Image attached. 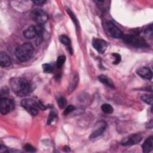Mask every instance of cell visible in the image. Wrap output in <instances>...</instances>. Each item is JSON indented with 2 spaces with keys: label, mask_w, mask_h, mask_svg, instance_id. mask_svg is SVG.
I'll return each instance as SVG.
<instances>
[{
  "label": "cell",
  "mask_w": 153,
  "mask_h": 153,
  "mask_svg": "<svg viewBox=\"0 0 153 153\" xmlns=\"http://www.w3.org/2000/svg\"><path fill=\"white\" fill-rule=\"evenodd\" d=\"M10 84L13 92L19 97L29 94L32 90L30 82L24 78H12L10 81Z\"/></svg>",
  "instance_id": "1"
},
{
  "label": "cell",
  "mask_w": 153,
  "mask_h": 153,
  "mask_svg": "<svg viewBox=\"0 0 153 153\" xmlns=\"http://www.w3.org/2000/svg\"><path fill=\"white\" fill-rule=\"evenodd\" d=\"M34 48L33 45L29 42H25L17 48L16 50V56L19 60L25 62L31 57Z\"/></svg>",
  "instance_id": "2"
},
{
  "label": "cell",
  "mask_w": 153,
  "mask_h": 153,
  "mask_svg": "<svg viewBox=\"0 0 153 153\" xmlns=\"http://www.w3.org/2000/svg\"><path fill=\"white\" fill-rule=\"evenodd\" d=\"M124 42L136 48H143L148 47L146 41L139 36L136 35L127 34L122 36Z\"/></svg>",
  "instance_id": "3"
},
{
  "label": "cell",
  "mask_w": 153,
  "mask_h": 153,
  "mask_svg": "<svg viewBox=\"0 0 153 153\" xmlns=\"http://www.w3.org/2000/svg\"><path fill=\"white\" fill-rule=\"evenodd\" d=\"M21 106L32 115H36L40 109L39 101L36 102L32 99H24L21 102Z\"/></svg>",
  "instance_id": "4"
},
{
  "label": "cell",
  "mask_w": 153,
  "mask_h": 153,
  "mask_svg": "<svg viewBox=\"0 0 153 153\" xmlns=\"http://www.w3.org/2000/svg\"><path fill=\"white\" fill-rule=\"evenodd\" d=\"M103 28L106 33L114 38H121L123 35L122 31L111 22H105L103 23Z\"/></svg>",
  "instance_id": "5"
},
{
  "label": "cell",
  "mask_w": 153,
  "mask_h": 153,
  "mask_svg": "<svg viewBox=\"0 0 153 153\" xmlns=\"http://www.w3.org/2000/svg\"><path fill=\"white\" fill-rule=\"evenodd\" d=\"M30 16L33 20L39 25L44 24L47 22L48 19L47 14L41 9L33 10L31 12Z\"/></svg>",
  "instance_id": "6"
},
{
  "label": "cell",
  "mask_w": 153,
  "mask_h": 153,
  "mask_svg": "<svg viewBox=\"0 0 153 153\" xmlns=\"http://www.w3.org/2000/svg\"><path fill=\"white\" fill-rule=\"evenodd\" d=\"M14 103L11 99L4 97L0 100V111L2 115H5L11 111L14 108Z\"/></svg>",
  "instance_id": "7"
},
{
  "label": "cell",
  "mask_w": 153,
  "mask_h": 153,
  "mask_svg": "<svg viewBox=\"0 0 153 153\" xmlns=\"http://www.w3.org/2000/svg\"><path fill=\"white\" fill-rule=\"evenodd\" d=\"M142 139V136L139 133L131 134L121 141V145L123 146H131L139 143Z\"/></svg>",
  "instance_id": "8"
},
{
  "label": "cell",
  "mask_w": 153,
  "mask_h": 153,
  "mask_svg": "<svg viewBox=\"0 0 153 153\" xmlns=\"http://www.w3.org/2000/svg\"><path fill=\"white\" fill-rule=\"evenodd\" d=\"M93 47L99 53H103L108 47V43L103 39L99 38H93L92 40Z\"/></svg>",
  "instance_id": "9"
},
{
  "label": "cell",
  "mask_w": 153,
  "mask_h": 153,
  "mask_svg": "<svg viewBox=\"0 0 153 153\" xmlns=\"http://www.w3.org/2000/svg\"><path fill=\"white\" fill-rule=\"evenodd\" d=\"M98 125L96 126V128L90 135V139H94L100 136L105 130L107 124L104 121L98 122Z\"/></svg>",
  "instance_id": "10"
},
{
  "label": "cell",
  "mask_w": 153,
  "mask_h": 153,
  "mask_svg": "<svg viewBox=\"0 0 153 153\" xmlns=\"http://www.w3.org/2000/svg\"><path fill=\"white\" fill-rule=\"evenodd\" d=\"M136 73L141 78L146 79H151L152 78L151 70L147 67H141L136 70Z\"/></svg>",
  "instance_id": "11"
},
{
  "label": "cell",
  "mask_w": 153,
  "mask_h": 153,
  "mask_svg": "<svg viewBox=\"0 0 153 153\" xmlns=\"http://www.w3.org/2000/svg\"><path fill=\"white\" fill-rule=\"evenodd\" d=\"M37 27L30 26L23 32V36L27 39H32L37 35Z\"/></svg>",
  "instance_id": "12"
},
{
  "label": "cell",
  "mask_w": 153,
  "mask_h": 153,
  "mask_svg": "<svg viewBox=\"0 0 153 153\" xmlns=\"http://www.w3.org/2000/svg\"><path fill=\"white\" fill-rule=\"evenodd\" d=\"M142 151L145 153L149 152L153 148V137L152 136L148 137L142 145Z\"/></svg>",
  "instance_id": "13"
},
{
  "label": "cell",
  "mask_w": 153,
  "mask_h": 153,
  "mask_svg": "<svg viewBox=\"0 0 153 153\" xmlns=\"http://www.w3.org/2000/svg\"><path fill=\"white\" fill-rule=\"evenodd\" d=\"M11 63V60L7 54L1 52L0 54V65L2 68L9 66Z\"/></svg>",
  "instance_id": "14"
},
{
  "label": "cell",
  "mask_w": 153,
  "mask_h": 153,
  "mask_svg": "<svg viewBox=\"0 0 153 153\" xmlns=\"http://www.w3.org/2000/svg\"><path fill=\"white\" fill-rule=\"evenodd\" d=\"M98 79L100 82H102L103 85H106V87H108L112 88H114L115 87V85L112 80L111 78H109L108 76L103 74L100 75L98 76Z\"/></svg>",
  "instance_id": "15"
},
{
  "label": "cell",
  "mask_w": 153,
  "mask_h": 153,
  "mask_svg": "<svg viewBox=\"0 0 153 153\" xmlns=\"http://www.w3.org/2000/svg\"><path fill=\"white\" fill-rule=\"evenodd\" d=\"M59 41L62 44L66 45L68 48L71 47V40L68 36H66L65 35H60L59 36Z\"/></svg>",
  "instance_id": "16"
},
{
  "label": "cell",
  "mask_w": 153,
  "mask_h": 153,
  "mask_svg": "<svg viewBox=\"0 0 153 153\" xmlns=\"http://www.w3.org/2000/svg\"><path fill=\"white\" fill-rule=\"evenodd\" d=\"M101 109L104 113L107 114H111L114 111V109L112 106L108 103H103L101 106Z\"/></svg>",
  "instance_id": "17"
},
{
  "label": "cell",
  "mask_w": 153,
  "mask_h": 153,
  "mask_svg": "<svg viewBox=\"0 0 153 153\" xmlns=\"http://www.w3.org/2000/svg\"><path fill=\"white\" fill-rule=\"evenodd\" d=\"M66 12H67L68 14H69V17H71V20L73 21V22H74V25H75L77 29H78V28H79V23H78V20H77L76 17H75V14H74L73 13V12H72V11H71L70 9H69V8H66Z\"/></svg>",
  "instance_id": "18"
},
{
  "label": "cell",
  "mask_w": 153,
  "mask_h": 153,
  "mask_svg": "<svg viewBox=\"0 0 153 153\" xmlns=\"http://www.w3.org/2000/svg\"><path fill=\"white\" fill-rule=\"evenodd\" d=\"M141 99L146 103L151 105L152 103V95L149 94H145L141 96Z\"/></svg>",
  "instance_id": "19"
},
{
  "label": "cell",
  "mask_w": 153,
  "mask_h": 153,
  "mask_svg": "<svg viewBox=\"0 0 153 153\" xmlns=\"http://www.w3.org/2000/svg\"><path fill=\"white\" fill-rule=\"evenodd\" d=\"M66 60V57L65 56H60L58 57L56 61V66L57 68H60L65 63Z\"/></svg>",
  "instance_id": "20"
},
{
  "label": "cell",
  "mask_w": 153,
  "mask_h": 153,
  "mask_svg": "<svg viewBox=\"0 0 153 153\" xmlns=\"http://www.w3.org/2000/svg\"><path fill=\"white\" fill-rule=\"evenodd\" d=\"M57 103H58L59 107L60 109H63L66 106V103H67V101H66V100L65 97H60L57 100Z\"/></svg>",
  "instance_id": "21"
},
{
  "label": "cell",
  "mask_w": 153,
  "mask_h": 153,
  "mask_svg": "<svg viewBox=\"0 0 153 153\" xmlns=\"http://www.w3.org/2000/svg\"><path fill=\"white\" fill-rule=\"evenodd\" d=\"M42 69L45 73H51L53 70V67L48 63L42 65Z\"/></svg>",
  "instance_id": "22"
},
{
  "label": "cell",
  "mask_w": 153,
  "mask_h": 153,
  "mask_svg": "<svg viewBox=\"0 0 153 153\" xmlns=\"http://www.w3.org/2000/svg\"><path fill=\"white\" fill-rule=\"evenodd\" d=\"M56 117V114L54 111H51L47 118V124L50 125Z\"/></svg>",
  "instance_id": "23"
},
{
  "label": "cell",
  "mask_w": 153,
  "mask_h": 153,
  "mask_svg": "<svg viewBox=\"0 0 153 153\" xmlns=\"http://www.w3.org/2000/svg\"><path fill=\"white\" fill-rule=\"evenodd\" d=\"M75 106H74V105H70L68 106L65 108L63 114H64V115H67L69 114L70 113H71L72 112H73V111L75 110Z\"/></svg>",
  "instance_id": "24"
},
{
  "label": "cell",
  "mask_w": 153,
  "mask_h": 153,
  "mask_svg": "<svg viewBox=\"0 0 153 153\" xmlns=\"http://www.w3.org/2000/svg\"><path fill=\"white\" fill-rule=\"evenodd\" d=\"M112 56L114 57L115 60L113 62V64L114 65H117L120 62H121V56L118 54V53H112Z\"/></svg>",
  "instance_id": "25"
},
{
  "label": "cell",
  "mask_w": 153,
  "mask_h": 153,
  "mask_svg": "<svg viewBox=\"0 0 153 153\" xmlns=\"http://www.w3.org/2000/svg\"><path fill=\"white\" fill-rule=\"evenodd\" d=\"M24 149L27 151V152H35L36 151V149L35 148L32 146L31 145L27 143V144H26L25 146H24Z\"/></svg>",
  "instance_id": "26"
},
{
  "label": "cell",
  "mask_w": 153,
  "mask_h": 153,
  "mask_svg": "<svg viewBox=\"0 0 153 153\" xmlns=\"http://www.w3.org/2000/svg\"><path fill=\"white\" fill-rule=\"evenodd\" d=\"M33 2L38 5H44L46 2V1L44 0H36V1H33Z\"/></svg>",
  "instance_id": "27"
},
{
  "label": "cell",
  "mask_w": 153,
  "mask_h": 153,
  "mask_svg": "<svg viewBox=\"0 0 153 153\" xmlns=\"http://www.w3.org/2000/svg\"><path fill=\"white\" fill-rule=\"evenodd\" d=\"M146 127L148 128H152V120H151L150 121H148V123L146 124Z\"/></svg>",
  "instance_id": "28"
},
{
  "label": "cell",
  "mask_w": 153,
  "mask_h": 153,
  "mask_svg": "<svg viewBox=\"0 0 153 153\" xmlns=\"http://www.w3.org/2000/svg\"><path fill=\"white\" fill-rule=\"evenodd\" d=\"M0 152H8V151L7 150V149L4 146H3L2 145H1V146H0Z\"/></svg>",
  "instance_id": "29"
},
{
  "label": "cell",
  "mask_w": 153,
  "mask_h": 153,
  "mask_svg": "<svg viewBox=\"0 0 153 153\" xmlns=\"http://www.w3.org/2000/svg\"><path fill=\"white\" fill-rule=\"evenodd\" d=\"M63 150H64L65 151H66V152H68V151H70V149H69V147H68V146H65L64 147V148H63Z\"/></svg>",
  "instance_id": "30"
}]
</instances>
